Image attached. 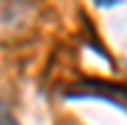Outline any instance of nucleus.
I'll list each match as a JSON object with an SVG mask.
<instances>
[{"label":"nucleus","mask_w":127,"mask_h":125,"mask_svg":"<svg viewBox=\"0 0 127 125\" xmlns=\"http://www.w3.org/2000/svg\"><path fill=\"white\" fill-rule=\"evenodd\" d=\"M0 125H19V122L14 120V114L3 106V103H0Z\"/></svg>","instance_id":"f257e3e1"}]
</instances>
